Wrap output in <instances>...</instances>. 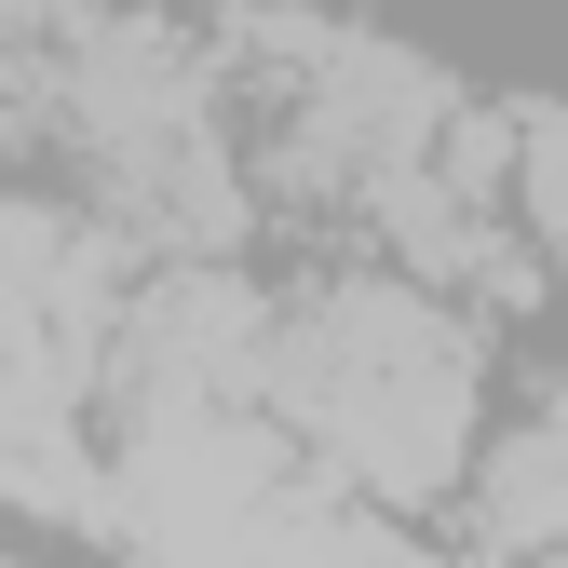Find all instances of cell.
<instances>
[{
	"label": "cell",
	"instance_id": "cell-1",
	"mask_svg": "<svg viewBox=\"0 0 568 568\" xmlns=\"http://www.w3.org/2000/svg\"><path fill=\"white\" fill-rule=\"evenodd\" d=\"M271 393L312 419V434L366 474V487H434L460 447V338L393 284L366 298H325L271 338Z\"/></svg>",
	"mask_w": 568,
	"mask_h": 568
},
{
	"label": "cell",
	"instance_id": "cell-2",
	"mask_svg": "<svg viewBox=\"0 0 568 568\" xmlns=\"http://www.w3.org/2000/svg\"><path fill=\"white\" fill-rule=\"evenodd\" d=\"M487 541H568V406L487 447Z\"/></svg>",
	"mask_w": 568,
	"mask_h": 568
},
{
	"label": "cell",
	"instance_id": "cell-3",
	"mask_svg": "<svg viewBox=\"0 0 568 568\" xmlns=\"http://www.w3.org/2000/svg\"><path fill=\"white\" fill-rule=\"evenodd\" d=\"M528 217H541L555 257H568V122H528Z\"/></svg>",
	"mask_w": 568,
	"mask_h": 568
}]
</instances>
